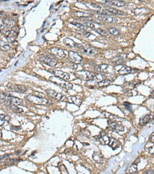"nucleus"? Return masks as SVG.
Wrapping results in <instances>:
<instances>
[{
  "label": "nucleus",
  "mask_w": 154,
  "mask_h": 174,
  "mask_svg": "<svg viewBox=\"0 0 154 174\" xmlns=\"http://www.w3.org/2000/svg\"><path fill=\"white\" fill-rule=\"evenodd\" d=\"M20 159H9V160H7L6 162H5V164L6 165H13V164H15L16 162H19Z\"/></svg>",
  "instance_id": "obj_36"
},
{
  "label": "nucleus",
  "mask_w": 154,
  "mask_h": 174,
  "mask_svg": "<svg viewBox=\"0 0 154 174\" xmlns=\"http://www.w3.org/2000/svg\"><path fill=\"white\" fill-rule=\"evenodd\" d=\"M17 30H18V29L16 28V27L14 26V27H13L12 30H10L9 31L8 34L6 35L7 36V39H8V40L10 43H13V42L15 41V40L16 38V36H17V33H18Z\"/></svg>",
  "instance_id": "obj_15"
},
{
  "label": "nucleus",
  "mask_w": 154,
  "mask_h": 174,
  "mask_svg": "<svg viewBox=\"0 0 154 174\" xmlns=\"http://www.w3.org/2000/svg\"><path fill=\"white\" fill-rule=\"evenodd\" d=\"M137 172V164L136 163H132L126 170L127 173H135Z\"/></svg>",
  "instance_id": "obj_31"
},
{
  "label": "nucleus",
  "mask_w": 154,
  "mask_h": 174,
  "mask_svg": "<svg viewBox=\"0 0 154 174\" xmlns=\"http://www.w3.org/2000/svg\"><path fill=\"white\" fill-rule=\"evenodd\" d=\"M80 50H83V52H84L85 53L90 55V56H94L97 53V50L93 47H82V48Z\"/></svg>",
  "instance_id": "obj_18"
},
{
  "label": "nucleus",
  "mask_w": 154,
  "mask_h": 174,
  "mask_svg": "<svg viewBox=\"0 0 154 174\" xmlns=\"http://www.w3.org/2000/svg\"><path fill=\"white\" fill-rule=\"evenodd\" d=\"M109 5L121 8V7H124L126 5V3L124 1H122V0H112V1L109 2Z\"/></svg>",
  "instance_id": "obj_22"
},
{
  "label": "nucleus",
  "mask_w": 154,
  "mask_h": 174,
  "mask_svg": "<svg viewBox=\"0 0 154 174\" xmlns=\"http://www.w3.org/2000/svg\"><path fill=\"white\" fill-rule=\"evenodd\" d=\"M50 80L53 83H55V84H56L58 85H60L62 88H65L66 90H72L73 89V84L65 80H63V79L59 78L57 77H51Z\"/></svg>",
  "instance_id": "obj_3"
},
{
  "label": "nucleus",
  "mask_w": 154,
  "mask_h": 174,
  "mask_svg": "<svg viewBox=\"0 0 154 174\" xmlns=\"http://www.w3.org/2000/svg\"><path fill=\"white\" fill-rule=\"evenodd\" d=\"M33 95H36V96L40 97V98H45L44 95H43V94H41V93H39V92H37V91H34V92H33Z\"/></svg>",
  "instance_id": "obj_41"
},
{
  "label": "nucleus",
  "mask_w": 154,
  "mask_h": 174,
  "mask_svg": "<svg viewBox=\"0 0 154 174\" xmlns=\"http://www.w3.org/2000/svg\"><path fill=\"white\" fill-rule=\"evenodd\" d=\"M109 125H108V129L113 131V132H123L124 131V127L123 125H122L119 123H116L115 121H109Z\"/></svg>",
  "instance_id": "obj_9"
},
{
  "label": "nucleus",
  "mask_w": 154,
  "mask_h": 174,
  "mask_svg": "<svg viewBox=\"0 0 154 174\" xmlns=\"http://www.w3.org/2000/svg\"><path fill=\"white\" fill-rule=\"evenodd\" d=\"M46 93L53 98L58 100V101H62V102H68V98H66V96L63 95L62 94L53 90V89H47L46 90Z\"/></svg>",
  "instance_id": "obj_6"
},
{
  "label": "nucleus",
  "mask_w": 154,
  "mask_h": 174,
  "mask_svg": "<svg viewBox=\"0 0 154 174\" xmlns=\"http://www.w3.org/2000/svg\"><path fill=\"white\" fill-rule=\"evenodd\" d=\"M111 84V80L109 79H103L102 80H100L99 82H98L97 84V87H99V88H105V87H107L109 86V84Z\"/></svg>",
  "instance_id": "obj_26"
},
{
  "label": "nucleus",
  "mask_w": 154,
  "mask_h": 174,
  "mask_svg": "<svg viewBox=\"0 0 154 174\" xmlns=\"http://www.w3.org/2000/svg\"><path fill=\"white\" fill-rule=\"evenodd\" d=\"M3 158H4V156H2V157H0V161H1V160H2V159H3Z\"/></svg>",
  "instance_id": "obj_45"
},
{
  "label": "nucleus",
  "mask_w": 154,
  "mask_h": 174,
  "mask_svg": "<svg viewBox=\"0 0 154 174\" xmlns=\"http://www.w3.org/2000/svg\"><path fill=\"white\" fill-rule=\"evenodd\" d=\"M49 52L53 55L56 56V57H58L59 59H66L68 57L67 51H66V50H64L63 49H60V48H56V47L51 48L49 50Z\"/></svg>",
  "instance_id": "obj_5"
},
{
  "label": "nucleus",
  "mask_w": 154,
  "mask_h": 174,
  "mask_svg": "<svg viewBox=\"0 0 154 174\" xmlns=\"http://www.w3.org/2000/svg\"><path fill=\"white\" fill-rule=\"evenodd\" d=\"M152 119V115H146L139 119V125H145L147 123H149Z\"/></svg>",
  "instance_id": "obj_19"
},
{
  "label": "nucleus",
  "mask_w": 154,
  "mask_h": 174,
  "mask_svg": "<svg viewBox=\"0 0 154 174\" xmlns=\"http://www.w3.org/2000/svg\"><path fill=\"white\" fill-rule=\"evenodd\" d=\"M96 33H98L101 36H109V32L102 29V28H97V29H96Z\"/></svg>",
  "instance_id": "obj_34"
},
{
  "label": "nucleus",
  "mask_w": 154,
  "mask_h": 174,
  "mask_svg": "<svg viewBox=\"0 0 154 174\" xmlns=\"http://www.w3.org/2000/svg\"><path fill=\"white\" fill-rule=\"evenodd\" d=\"M96 74L91 72V71H87V70H80V71H76L75 75L81 79V80H91L94 75Z\"/></svg>",
  "instance_id": "obj_4"
},
{
  "label": "nucleus",
  "mask_w": 154,
  "mask_h": 174,
  "mask_svg": "<svg viewBox=\"0 0 154 174\" xmlns=\"http://www.w3.org/2000/svg\"><path fill=\"white\" fill-rule=\"evenodd\" d=\"M27 101H29L31 103L36 104V105H48L50 104L49 101L45 98H40L38 96H36L34 95H29L26 97Z\"/></svg>",
  "instance_id": "obj_2"
},
{
  "label": "nucleus",
  "mask_w": 154,
  "mask_h": 174,
  "mask_svg": "<svg viewBox=\"0 0 154 174\" xmlns=\"http://www.w3.org/2000/svg\"><path fill=\"white\" fill-rule=\"evenodd\" d=\"M68 102H71V103H74L76 105H80L82 103V100L75 97V96H70L68 98Z\"/></svg>",
  "instance_id": "obj_27"
},
{
  "label": "nucleus",
  "mask_w": 154,
  "mask_h": 174,
  "mask_svg": "<svg viewBox=\"0 0 154 174\" xmlns=\"http://www.w3.org/2000/svg\"><path fill=\"white\" fill-rule=\"evenodd\" d=\"M39 60H40V61L42 63H45L46 65H49V66L52 67H56L57 65V63H58L57 60L55 58L49 57V56H45V55L41 56Z\"/></svg>",
  "instance_id": "obj_7"
},
{
  "label": "nucleus",
  "mask_w": 154,
  "mask_h": 174,
  "mask_svg": "<svg viewBox=\"0 0 154 174\" xmlns=\"http://www.w3.org/2000/svg\"><path fill=\"white\" fill-rule=\"evenodd\" d=\"M3 100L4 103L8 106L9 105H20L23 104V100L19 99V98L13 97L12 95H9L8 94H4L3 95Z\"/></svg>",
  "instance_id": "obj_1"
},
{
  "label": "nucleus",
  "mask_w": 154,
  "mask_h": 174,
  "mask_svg": "<svg viewBox=\"0 0 154 174\" xmlns=\"http://www.w3.org/2000/svg\"><path fill=\"white\" fill-rule=\"evenodd\" d=\"M102 10V13H100L104 14V15H117V16L125 15V13L122 11H120V10L115 9V8H112V7H106V8Z\"/></svg>",
  "instance_id": "obj_8"
},
{
  "label": "nucleus",
  "mask_w": 154,
  "mask_h": 174,
  "mask_svg": "<svg viewBox=\"0 0 154 174\" xmlns=\"http://www.w3.org/2000/svg\"><path fill=\"white\" fill-rule=\"evenodd\" d=\"M132 71V70L131 67H127V66H123L118 70V74L120 75H126V74H130Z\"/></svg>",
  "instance_id": "obj_23"
},
{
  "label": "nucleus",
  "mask_w": 154,
  "mask_h": 174,
  "mask_svg": "<svg viewBox=\"0 0 154 174\" xmlns=\"http://www.w3.org/2000/svg\"><path fill=\"white\" fill-rule=\"evenodd\" d=\"M63 43L69 47H71V48H79V49H81L83 46H81L80 44H78L76 43L75 41H73V40L69 39V38H65L63 40Z\"/></svg>",
  "instance_id": "obj_14"
},
{
  "label": "nucleus",
  "mask_w": 154,
  "mask_h": 174,
  "mask_svg": "<svg viewBox=\"0 0 154 174\" xmlns=\"http://www.w3.org/2000/svg\"><path fill=\"white\" fill-rule=\"evenodd\" d=\"M74 14L78 18H89V17H92L91 13H86V12H83V11H76L74 13Z\"/></svg>",
  "instance_id": "obj_24"
},
{
  "label": "nucleus",
  "mask_w": 154,
  "mask_h": 174,
  "mask_svg": "<svg viewBox=\"0 0 154 174\" xmlns=\"http://www.w3.org/2000/svg\"><path fill=\"white\" fill-rule=\"evenodd\" d=\"M69 57L70 58V60L74 63H80L83 61V58L79 55L76 52H73V51H70L69 53Z\"/></svg>",
  "instance_id": "obj_13"
},
{
  "label": "nucleus",
  "mask_w": 154,
  "mask_h": 174,
  "mask_svg": "<svg viewBox=\"0 0 154 174\" xmlns=\"http://www.w3.org/2000/svg\"><path fill=\"white\" fill-rule=\"evenodd\" d=\"M153 141H154V140H153V133H152V142H153Z\"/></svg>",
  "instance_id": "obj_44"
},
{
  "label": "nucleus",
  "mask_w": 154,
  "mask_h": 174,
  "mask_svg": "<svg viewBox=\"0 0 154 174\" xmlns=\"http://www.w3.org/2000/svg\"><path fill=\"white\" fill-rule=\"evenodd\" d=\"M8 89L18 92V93H25L27 91V88L23 85H19V84H10L8 86Z\"/></svg>",
  "instance_id": "obj_11"
},
{
  "label": "nucleus",
  "mask_w": 154,
  "mask_h": 174,
  "mask_svg": "<svg viewBox=\"0 0 154 174\" xmlns=\"http://www.w3.org/2000/svg\"><path fill=\"white\" fill-rule=\"evenodd\" d=\"M5 29L4 26V19L1 16L0 17V30H3Z\"/></svg>",
  "instance_id": "obj_39"
},
{
  "label": "nucleus",
  "mask_w": 154,
  "mask_h": 174,
  "mask_svg": "<svg viewBox=\"0 0 154 174\" xmlns=\"http://www.w3.org/2000/svg\"><path fill=\"white\" fill-rule=\"evenodd\" d=\"M8 116L6 115H0V126L3 125V124L5 123L6 120L8 119Z\"/></svg>",
  "instance_id": "obj_37"
},
{
  "label": "nucleus",
  "mask_w": 154,
  "mask_h": 174,
  "mask_svg": "<svg viewBox=\"0 0 154 174\" xmlns=\"http://www.w3.org/2000/svg\"><path fill=\"white\" fill-rule=\"evenodd\" d=\"M16 25V22L12 19H4V26L5 29H12Z\"/></svg>",
  "instance_id": "obj_20"
},
{
  "label": "nucleus",
  "mask_w": 154,
  "mask_h": 174,
  "mask_svg": "<svg viewBox=\"0 0 154 174\" xmlns=\"http://www.w3.org/2000/svg\"><path fill=\"white\" fill-rule=\"evenodd\" d=\"M82 24L84 25L87 28H90V29L95 28V25L89 20H83V21H82Z\"/></svg>",
  "instance_id": "obj_32"
},
{
  "label": "nucleus",
  "mask_w": 154,
  "mask_h": 174,
  "mask_svg": "<svg viewBox=\"0 0 154 174\" xmlns=\"http://www.w3.org/2000/svg\"><path fill=\"white\" fill-rule=\"evenodd\" d=\"M8 106H9V108L13 112H16V113H23V110L21 108L18 107V105H8Z\"/></svg>",
  "instance_id": "obj_30"
},
{
  "label": "nucleus",
  "mask_w": 154,
  "mask_h": 174,
  "mask_svg": "<svg viewBox=\"0 0 154 174\" xmlns=\"http://www.w3.org/2000/svg\"><path fill=\"white\" fill-rule=\"evenodd\" d=\"M94 69H95V70H96L97 72H99V73H106V72H108L109 66L106 64H99V65H96Z\"/></svg>",
  "instance_id": "obj_21"
},
{
  "label": "nucleus",
  "mask_w": 154,
  "mask_h": 174,
  "mask_svg": "<svg viewBox=\"0 0 154 174\" xmlns=\"http://www.w3.org/2000/svg\"><path fill=\"white\" fill-rule=\"evenodd\" d=\"M124 105H125V107H126L127 109H129V111H131V105H130L129 103H128V102H125V103H124Z\"/></svg>",
  "instance_id": "obj_42"
},
{
  "label": "nucleus",
  "mask_w": 154,
  "mask_h": 174,
  "mask_svg": "<svg viewBox=\"0 0 154 174\" xmlns=\"http://www.w3.org/2000/svg\"><path fill=\"white\" fill-rule=\"evenodd\" d=\"M72 24L74 25L75 26H76V27H78V28H79V29L84 30V31H86V30H87V27H86V26H85L84 25H83L82 23H77V22H73Z\"/></svg>",
  "instance_id": "obj_35"
},
{
  "label": "nucleus",
  "mask_w": 154,
  "mask_h": 174,
  "mask_svg": "<svg viewBox=\"0 0 154 174\" xmlns=\"http://www.w3.org/2000/svg\"><path fill=\"white\" fill-rule=\"evenodd\" d=\"M0 49L3 50H5V51H7V50H11V47L7 43H6L5 41L0 40Z\"/></svg>",
  "instance_id": "obj_29"
},
{
  "label": "nucleus",
  "mask_w": 154,
  "mask_h": 174,
  "mask_svg": "<svg viewBox=\"0 0 154 174\" xmlns=\"http://www.w3.org/2000/svg\"><path fill=\"white\" fill-rule=\"evenodd\" d=\"M51 73L53 74H54L56 77H59V78H61L63 80H69L70 78V76L68 73L66 72H63L62 70H50Z\"/></svg>",
  "instance_id": "obj_12"
},
{
  "label": "nucleus",
  "mask_w": 154,
  "mask_h": 174,
  "mask_svg": "<svg viewBox=\"0 0 154 174\" xmlns=\"http://www.w3.org/2000/svg\"><path fill=\"white\" fill-rule=\"evenodd\" d=\"M109 139L110 137L108 136V135H106L104 132H101L100 135H98V139L102 145H108L109 142Z\"/></svg>",
  "instance_id": "obj_17"
},
{
  "label": "nucleus",
  "mask_w": 154,
  "mask_h": 174,
  "mask_svg": "<svg viewBox=\"0 0 154 174\" xmlns=\"http://www.w3.org/2000/svg\"><path fill=\"white\" fill-rule=\"evenodd\" d=\"M146 174H149V173L152 174V173H153V171H152H152H148V172H146Z\"/></svg>",
  "instance_id": "obj_43"
},
{
  "label": "nucleus",
  "mask_w": 154,
  "mask_h": 174,
  "mask_svg": "<svg viewBox=\"0 0 154 174\" xmlns=\"http://www.w3.org/2000/svg\"><path fill=\"white\" fill-rule=\"evenodd\" d=\"M126 59V55L124 54V53H122V54H119V55L116 56V57L112 58L111 60V63L112 64L118 65V64H120V63H123Z\"/></svg>",
  "instance_id": "obj_16"
},
{
  "label": "nucleus",
  "mask_w": 154,
  "mask_h": 174,
  "mask_svg": "<svg viewBox=\"0 0 154 174\" xmlns=\"http://www.w3.org/2000/svg\"><path fill=\"white\" fill-rule=\"evenodd\" d=\"M126 88L127 89H132V88H135V84H132V83H126Z\"/></svg>",
  "instance_id": "obj_40"
},
{
  "label": "nucleus",
  "mask_w": 154,
  "mask_h": 174,
  "mask_svg": "<svg viewBox=\"0 0 154 174\" xmlns=\"http://www.w3.org/2000/svg\"><path fill=\"white\" fill-rule=\"evenodd\" d=\"M108 145H109L112 149H116L119 148V145H120L119 142L117 139H114V138H110V139H109V142Z\"/></svg>",
  "instance_id": "obj_25"
},
{
  "label": "nucleus",
  "mask_w": 154,
  "mask_h": 174,
  "mask_svg": "<svg viewBox=\"0 0 154 174\" xmlns=\"http://www.w3.org/2000/svg\"><path fill=\"white\" fill-rule=\"evenodd\" d=\"M90 6H91V7H92L93 9H96V10H102V6H99V5H96V4H95V3H90Z\"/></svg>",
  "instance_id": "obj_38"
},
{
  "label": "nucleus",
  "mask_w": 154,
  "mask_h": 174,
  "mask_svg": "<svg viewBox=\"0 0 154 174\" xmlns=\"http://www.w3.org/2000/svg\"><path fill=\"white\" fill-rule=\"evenodd\" d=\"M109 33H110L112 36H119L120 35V32L119 31V30H117L115 27H111L109 29Z\"/></svg>",
  "instance_id": "obj_33"
},
{
  "label": "nucleus",
  "mask_w": 154,
  "mask_h": 174,
  "mask_svg": "<svg viewBox=\"0 0 154 174\" xmlns=\"http://www.w3.org/2000/svg\"><path fill=\"white\" fill-rule=\"evenodd\" d=\"M98 20L106 23H116L117 22V19L111 15H104L100 14L98 16Z\"/></svg>",
  "instance_id": "obj_10"
},
{
  "label": "nucleus",
  "mask_w": 154,
  "mask_h": 174,
  "mask_svg": "<svg viewBox=\"0 0 154 174\" xmlns=\"http://www.w3.org/2000/svg\"><path fill=\"white\" fill-rule=\"evenodd\" d=\"M93 158L98 163H101L103 161V158L99 152H94L93 155Z\"/></svg>",
  "instance_id": "obj_28"
}]
</instances>
